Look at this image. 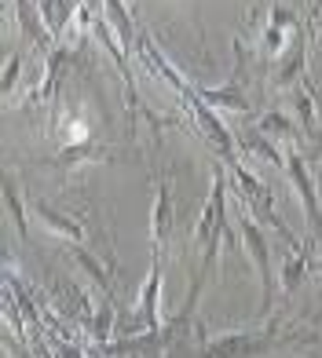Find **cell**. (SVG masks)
Segmentation results:
<instances>
[{"mask_svg": "<svg viewBox=\"0 0 322 358\" xmlns=\"http://www.w3.org/2000/svg\"><path fill=\"white\" fill-rule=\"evenodd\" d=\"M286 340L275 325L271 329H241V333H223L213 336L202 344V358H256V355H267L271 348Z\"/></svg>", "mask_w": 322, "mask_h": 358, "instance_id": "obj_1", "label": "cell"}, {"mask_svg": "<svg viewBox=\"0 0 322 358\" xmlns=\"http://www.w3.org/2000/svg\"><path fill=\"white\" fill-rule=\"evenodd\" d=\"M234 220H238V234H241V241H246V249L253 256V267H256V274H260V285H264L260 318H267L271 307H275V267H271V249H267L264 231H260V223L253 220V213H246V208L238 205Z\"/></svg>", "mask_w": 322, "mask_h": 358, "instance_id": "obj_2", "label": "cell"}, {"mask_svg": "<svg viewBox=\"0 0 322 358\" xmlns=\"http://www.w3.org/2000/svg\"><path fill=\"white\" fill-rule=\"evenodd\" d=\"M300 37V19L289 4H271L267 19L260 26V59L264 62H282L286 44Z\"/></svg>", "mask_w": 322, "mask_h": 358, "instance_id": "obj_3", "label": "cell"}, {"mask_svg": "<svg viewBox=\"0 0 322 358\" xmlns=\"http://www.w3.org/2000/svg\"><path fill=\"white\" fill-rule=\"evenodd\" d=\"M286 172H289V183H293L297 194H300V205H304V216H308V223H312V234L322 245V205H318V194H315V183L308 176V165H304L300 150H286Z\"/></svg>", "mask_w": 322, "mask_h": 358, "instance_id": "obj_4", "label": "cell"}, {"mask_svg": "<svg viewBox=\"0 0 322 358\" xmlns=\"http://www.w3.org/2000/svg\"><path fill=\"white\" fill-rule=\"evenodd\" d=\"M241 55H246V48H241V41H234L238 66H234L231 80L223 88H198V99L205 106H213L216 113H249V99H246V92H241Z\"/></svg>", "mask_w": 322, "mask_h": 358, "instance_id": "obj_5", "label": "cell"}, {"mask_svg": "<svg viewBox=\"0 0 322 358\" xmlns=\"http://www.w3.org/2000/svg\"><path fill=\"white\" fill-rule=\"evenodd\" d=\"M29 213H34V220H37L52 238L74 241V245H80V241H85V223H77L74 216H62L59 208H52L48 201H34V205H29Z\"/></svg>", "mask_w": 322, "mask_h": 358, "instance_id": "obj_6", "label": "cell"}, {"mask_svg": "<svg viewBox=\"0 0 322 358\" xmlns=\"http://www.w3.org/2000/svg\"><path fill=\"white\" fill-rule=\"evenodd\" d=\"M256 132H260L264 139H271L275 146H286V150H293V146L300 143V132H297V124H293V117H289L286 110H267V113H260Z\"/></svg>", "mask_w": 322, "mask_h": 358, "instance_id": "obj_7", "label": "cell"}, {"mask_svg": "<svg viewBox=\"0 0 322 358\" xmlns=\"http://www.w3.org/2000/svg\"><path fill=\"white\" fill-rule=\"evenodd\" d=\"M150 238H154V252H165L169 238H172V194L169 183H161L154 194V208H150Z\"/></svg>", "mask_w": 322, "mask_h": 358, "instance_id": "obj_8", "label": "cell"}, {"mask_svg": "<svg viewBox=\"0 0 322 358\" xmlns=\"http://www.w3.org/2000/svg\"><path fill=\"white\" fill-rule=\"evenodd\" d=\"M312 267H315V264H312V252H308V249H297V252L279 267V278H282V292H286V296H293V292L308 282V271H312Z\"/></svg>", "mask_w": 322, "mask_h": 358, "instance_id": "obj_9", "label": "cell"}, {"mask_svg": "<svg viewBox=\"0 0 322 358\" xmlns=\"http://www.w3.org/2000/svg\"><path fill=\"white\" fill-rule=\"evenodd\" d=\"M110 146H95V143H74V146H62V150L52 157V165L59 169H70V165H88V161H106Z\"/></svg>", "mask_w": 322, "mask_h": 358, "instance_id": "obj_10", "label": "cell"}, {"mask_svg": "<svg viewBox=\"0 0 322 358\" xmlns=\"http://www.w3.org/2000/svg\"><path fill=\"white\" fill-rule=\"evenodd\" d=\"M293 110H297V124H300L312 139H318V103H315L312 88H304V85L293 88Z\"/></svg>", "mask_w": 322, "mask_h": 358, "instance_id": "obj_11", "label": "cell"}, {"mask_svg": "<svg viewBox=\"0 0 322 358\" xmlns=\"http://www.w3.org/2000/svg\"><path fill=\"white\" fill-rule=\"evenodd\" d=\"M4 201H8V213L15 220V231H19V238H29V223H26V201H22V190L15 187L11 172L4 176Z\"/></svg>", "mask_w": 322, "mask_h": 358, "instance_id": "obj_12", "label": "cell"}, {"mask_svg": "<svg viewBox=\"0 0 322 358\" xmlns=\"http://www.w3.org/2000/svg\"><path fill=\"white\" fill-rule=\"evenodd\" d=\"M70 256H74L77 264H80V267H85V271L92 274V278H95V285H103V296H114V289H110V274H106V271L99 267V259H95L92 252H85L80 245H77V249H74Z\"/></svg>", "mask_w": 322, "mask_h": 358, "instance_id": "obj_13", "label": "cell"}, {"mask_svg": "<svg viewBox=\"0 0 322 358\" xmlns=\"http://www.w3.org/2000/svg\"><path fill=\"white\" fill-rule=\"evenodd\" d=\"M22 70V55L19 52H8V62H4V95L11 99V85H15V77H19Z\"/></svg>", "mask_w": 322, "mask_h": 358, "instance_id": "obj_14", "label": "cell"}, {"mask_svg": "<svg viewBox=\"0 0 322 358\" xmlns=\"http://www.w3.org/2000/svg\"><path fill=\"white\" fill-rule=\"evenodd\" d=\"M308 22H312V29H315V34H322V4L312 11V19H308Z\"/></svg>", "mask_w": 322, "mask_h": 358, "instance_id": "obj_15", "label": "cell"}, {"mask_svg": "<svg viewBox=\"0 0 322 358\" xmlns=\"http://www.w3.org/2000/svg\"><path fill=\"white\" fill-rule=\"evenodd\" d=\"M15 358H29V355H26V351H15Z\"/></svg>", "mask_w": 322, "mask_h": 358, "instance_id": "obj_16", "label": "cell"}, {"mask_svg": "<svg viewBox=\"0 0 322 358\" xmlns=\"http://www.w3.org/2000/svg\"><path fill=\"white\" fill-rule=\"evenodd\" d=\"M318 340H322V336H318Z\"/></svg>", "mask_w": 322, "mask_h": 358, "instance_id": "obj_17", "label": "cell"}]
</instances>
